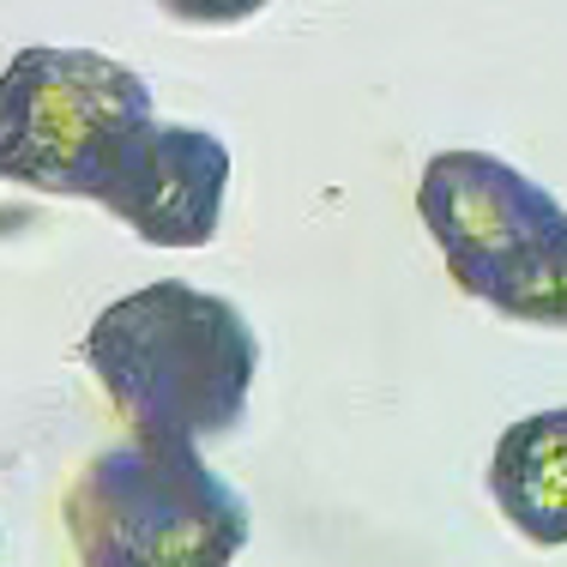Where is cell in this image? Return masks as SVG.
<instances>
[{
    "label": "cell",
    "mask_w": 567,
    "mask_h": 567,
    "mask_svg": "<svg viewBox=\"0 0 567 567\" xmlns=\"http://www.w3.org/2000/svg\"><path fill=\"white\" fill-rule=\"evenodd\" d=\"M79 357L133 435L175 447L236 435L260 374V339L248 315L187 278H157L115 296L79 339Z\"/></svg>",
    "instance_id": "obj_1"
},
{
    "label": "cell",
    "mask_w": 567,
    "mask_h": 567,
    "mask_svg": "<svg viewBox=\"0 0 567 567\" xmlns=\"http://www.w3.org/2000/svg\"><path fill=\"white\" fill-rule=\"evenodd\" d=\"M79 567H229L248 549V502L175 441H115L61 495Z\"/></svg>",
    "instance_id": "obj_2"
},
{
    "label": "cell",
    "mask_w": 567,
    "mask_h": 567,
    "mask_svg": "<svg viewBox=\"0 0 567 567\" xmlns=\"http://www.w3.org/2000/svg\"><path fill=\"white\" fill-rule=\"evenodd\" d=\"M157 127L152 85L97 49H19L0 73V175L61 199H103Z\"/></svg>",
    "instance_id": "obj_3"
},
{
    "label": "cell",
    "mask_w": 567,
    "mask_h": 567,
    "mask_svg": "<svg viewBox=\"0 0 567 567\" xmlns=\"http://www.w3.org/2000/svg\"><path fill=\"white\" fill-rule=\"evenodd\" d=\"M416 218L441 248L453 284L489 308L567 229V212L544 182H532L507 157L477 152V145H453V152L429 157L423 182H416Z\"/></svg>",
    "instance_id": "obj_4"
},
{
    "label": "cell",
    "mask_w": 567,
    "mask_h": 567,
    "mask_svg": "<svg viewBox=\"0 0 567 567\" xmlns=\"http://www.w3.org/2000/svg\"><path fill=\"white\" fill-rule=\"evenodd\" d=\"M229 145L212 127H157L140 133L127 164L97 199L115 212L152 248H206L224 224V194H229Z\"/></svg>",
    "instance_id": "obj_5"
},
{
    "label": "cell",
    "mask_w": 567,
    "mask_h": 567,
    "mask_svg": "<svg viewBox=\"0 0 567 567\" xmlns=\"http://www.w3.org/2000/svg\"><path fill=\"white\" fill-rule=\"evenodd\" d=\"M489 495L525 544H567V404L532 411L502 429L489 458Z\"/></svg>",
    "instance_id": "obj_6"
},
{
    "label": "cell",
    "mask_w": 567,
    "mask_h": 567,
    "mask_svg": "<svg viewBox=\"0 0 567 567\" xmlns=\"http://www.w3.org/2000/svg\"><path fill=\"white\" fill-rule=\"evenodd\" d=\"M495 315L525 320V327H556L567 332V229L556 236V248L532 266L507 296H495Z\"/></svg>",
    "instance_id": "obj_7"
},
{
    "label": "cell",
    "mask_w": 567,
    "mask_h": 567,
    "mask_svg": "<svg viewBox=\"0 0 567 567\" xmlns=\"http://www.w3.org/2000/svg\"><path fill=\"white\" fill-rule=\"evenodd\" d=\"M175 24H241L254 12H266L272 0H157Z\"/></svg>",
    "instance_id": "obj_8"
}]
</instances>
